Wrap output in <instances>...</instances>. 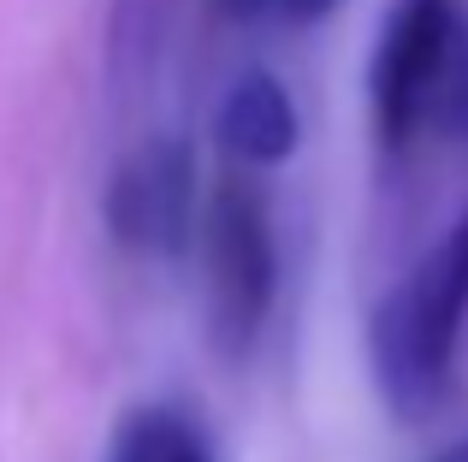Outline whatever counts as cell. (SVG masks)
<instances>
[{"mask_svg": "<svg viewBox=\"0 0 468 462\" xmlns=\"http://www.w3.org/2000/svg\"><path fill=\"white\" fill-rule=\"evenodd\" d=\"M468 326V214L427 249L367 320V368L398 421H427L451 397Z\"/></svg>", "mask_w": 468, "mask_h": 462, "instance_id": "1", "label": "cell"}, {"mask_svg": "<svg viewBox=\"0 0 468 462\" xmlns=\"http://www.w3.org/2000/svg\"><path fill=\"white\" fill-rule=\"evenodd\" d=\"M196 237L207 273V338L226 362H243L279 302V231L267 190L243 173H226L207 190Z\"/></svg>", "mask_w": 468, "mask_h": 462, "instance_id": "2", "label": "cell"}, {"mask_svg": "<svg viewBox=\"0 0 468 462\" xmlns=\"http://www.w3.org/2000/svg\"><path fill=\"white\" fill-rule=\"evenodd\" d=\"M457 54V0H398L367 59V107L386 149H410Z\"/></svg>", "mask_w": 468, "mask_h": 462, "instance_id": "3", "label": "cell"}, {"mask_svg": "<svg viewBox=\"0 0 468 462\" xmlns=\"http://www.w3.org/2000/svg\"><path fill=\"white\" fill-rule=\"evenodd\" d=\"M202 226L196 154L178 137H149L107 178V231L131 255H184Z\"/></svg>", "mask_w": 468, "mask_h": 462, "instance_id": "4", "label": "cell"}, {"mask_svg": "<svg viewBox=\"0 0 468 462\" xmlns=\"http://www.w3.org/2000/svg\"><path fill=\"white\" fill-rule=\"evenodd\" d=\"M214 142L231 166H285L303 142L297 95L273 71H238L214 107Z\"/></svg>", "mask_w": 468, "mask_h": 462, "instance_id": "5", "label": "cell"}, {"mask_svg": "<svg viewBox=\"0 0 468 462\" xmlns=\"http://www.w3.org/2000/svg\"><path fill=\"white\" fill-rule=\"evenodd\" d=\"M107 462H219L207 433L172 404H137L107 439Z\"/></svg>", "mask_w": 468, "mask_h": 462, "instance_id": "6", "label": "cell"}, {"mask_svg": "<svg viewBox=\"0 0 468 462\" xmlns=\"http://www.w3.org/2000/svg\"><path fill=\"white\" fill-rule=\"evenodd\" d=\"M332 6H338V0H273V12L285 24H320Z\"/></svg>", "mask_w": 468, "mask_h": 462, "instance_id": "7", "label": "cell"}, {"mask_svg": "<svg viewBox=\"0 0 468 462\" xmlns=\"http://www.w3.org/2000/svg\"><path fill=\"white\" fill-rule=\"evenodd\" d=\"M226 6V18H255V12H267L273 0H219Z\"/></svg>", "mask_w": 468, "mask_h": 462, "instance_id": "8", "label": "cell"}, {"mask_svg": "<svg viewBox=\"0 0 468 462\" xmlns=\"http://www.w3.org/2000/svg\"><path fill=\"white\" fill-rule=\"evenodd\" d=\"M427 462H468V433H463V439H451V445H439Z\"/></svg>", "mask_w": 468, "mask_h": 462, "instance_id": "9", "label": "cell"}]
</instances>
